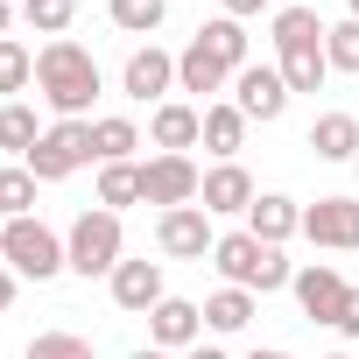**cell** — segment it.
Here are the masks:
<instances>
[{
  "label": "cell",
  "instance_id": "cell-10",
  "mask_svg": "<svg viewBox=\"0 0 359 359\" xmlns=\"http://www.w3.org/2000/svg\"><path fill=\"white\" fill-rule=\"evenodd\" d=\"M296 303H303V317L310 324H331L338 331V317H345V296H352V282L331 268V261H310V268H296Z\"/></svg>",
  "mask_w": 359,
  "mask_h": 359
},
{
  "label": "cell",
  "instance_id": "cell-8",
  "mask_svg": "<svg viewBox=\"0 0 359 359\" xmlns=\"http://www.w3.org/2000/svg\"><path fill=\"white\" fill-rule=\"evenodd\" d=\"M148 345H155V352H176V359H184L191 345H205V303L162 296V303L148 310Z\"/></svg>",
  "mask_w": 359,
  "mask_h": 359
},
{
  "label": "cell",
  "instance_id": "cell-34",
  "mask_svg": "<svg viewBox=\"0 0 359 359\" xmlns=\"http://www.w3.org/2000/svg\"><path fill=\"white\" fill-rule=\"evenodd\" d=\"M226 15L233 22H254V15H268V0H226Z\"/></svg>",
  "mask_w": 359,
  "mask_h": 359
},
{
  "label": "cell",
  "instance_id": "cell-2",
  "mask_svg": "<svg viewBox=\"0 0 359 359\" xmlns=\"http://www.w3.org/2000/svg\"><path fill=\"white\" fill-rule=\"evenodd\" d=\"M212 268H219L233 289H254V296H275V289H289V282H296L289 254H282V247H261L247 226H240V233H219V247H212Z\"/></svg>",
  "mask_w": 359,
  "mask_h": 359
},
{
  "label": "cell",
  "instance_id": "cell-26",
  "mask_svg": "<svg viewBox=\"0 0 359 359\" xmlns=\"http://www.w3.org/2000/svg\"><path fill=\"white\" fill-rule=\"evenodd\" d=\"M275 71H282V85H289V92H324V78H331L324 50H282V57H275Z\"/></svg>",
  "mask_w": 359,
  "mask_h": 359
},
{
  "label": "cell",
  "instance_id": "cell-12",
  "mask_svg": "<svg viewBox=\"0 0 359 359\" xmlns=\"http://www.w3.org/2000/svg\"><path fill=\"white\" fill-rule=\"evenodd\" d=\"M303 240H310V247H331V254H352V247H359V205H352V198H317V205H303Z\"/></svg>",
  "mask_w": 359,
  "mask_h": 359
},
{
  "label": "cell",
  "instance_id": "cell-7",
  "mask_svg": "<svg viewBox=\"0 0 359 359\" xmlns=\"http://www.w3.org/2000/svg\"><path fill=\"white\" fill-rule=\"evenodd\" d=\"M155 247H162L169 261H212V247H219L212 212H205V205H176V212H162V219H155Z\"/></svg>",
  "mask_w": 359,
  "mask_h": 359
},
{
  "label": "cell",
  "instance_id": "cell-25",
  "mask_svg": "<svg viewBox=\"0 0 359 359\" xmlns=\"http://www.w3.org/2000/svg\"><path fill=\"white\" fill-rule=\"evenodd\" d=\"M99 205H106V212L148 205V198H141V162H106V169H99Z\"/></svg>",
  "mask_w": 359,
  "mask_h": 359
},
{
  "label": "cell",
  "instance_id": "cell-40",
  "mask_svg": "<svg viewBox=\"0 0 359 359\" xmlns=\"http://www.w3.org/2000/svg\"><path fill=\"white\" fill-rule=\"evenodd\" d=\"M324 359H352V352H324Z\"/></svg>",
  "mask_w": 359,
  "mask_h": 359
},
{
  "label": "cell",
  "instance_id": "cell-13",
  "mask_svg": "<svg viewBox=\"0 0 359 359\" xmlns=\"http://www.w3.org/2000/svg\"><path fill=\"white\" fill-rule=\"evenodd\" d=\"M148 141H155V155H191L205 141V106H191V99L155 106L148 113Z\"/></svg>",
  "mask_w": 359,
  "mask_h": 359
},
{
  "label": "cell",
  "instance_id": "cell-24",
  "mask_svg": "<svg viewBox=\"0 0 359 359\" xmlns=\"http://www.w3.org/2000/svg\"><path fill=\"white\" fill-rule=\"evenodd\" d=\"M36 141H43V127H36V106L8 99V106H0V155L29 162V148H36Z\"/></svg>",
  "mask_w": 359,
  "mask_h": 359
},
{
  "label": "cell",
  "instance_id": "cell-15",
  "mask_svg": "<svg viewBox=\"0 0 359 359\" xmlns=\"http://www.w3.org/2000/svg\"><path fill=\"white\" fill-rule=\"evenodd\" d=\"M261 191H254V176L240 169V162H219V169H205V191H198V205L212 212V219H247V205H254Z\"/></svg>",
  "mask_w": 359,
  "mask_h": 359
},
{
  "label": "cell",
  "instance_id": "cell-4",
  "mask_svg": "<svg viewBox=\"0 0 359 359\" xmlns=\"http://www.w3.org/2000/svg\"><path fill=\"white\" fill-rule=\"evenodd\" d=\"M0 261H8L22 282H57V275L71 268L64 240H57L43 219H8V226H0Z\"/></svg>",
  "mask_w": 359,
  "mask_h": 359
},
{
  "label": "cell",
  "instance_id": "cell-1",
  "mask_svg": "<svg viewBox=\"0 0 359 359\" xmlns=\"http://www.w3.org/2000/svg\"><path fill=\"white\" fill-rule=\"evenodd\" d=\"M99 64H92V50L85 43H71V36H57V43H43L36 50V92H43V106L57 113V120H92V99H99Z\"/></svg>",
  "mask_w": 359,
  "mask_h": 359
},
{
  "label": "cell",
  "instance_id": "cell-23",
  "mask_svg": "<svg viewBox=\"0 0 359 359\" xmlns=\"http://www.w3.org/2000/svg\"><path fill=\"white\" fill-rule=\"evenodd\" d=\"M134 148H141V127H134L127 113L92 120V162H99V169H106V162H134Z\"/></svg>",
  "mask_w": 359,
  "mask_h": 359
},
{
  "label": "cell",
  "instance_id": "cell-20",
  "mask_svg": "<svg viewBox=\"0 0 359 359\" xmlns=\"http://www.w3.org/2000/svg\"><path fill=\"white\" fill-rule=\"evenodd\" d=\"M324 36H331V22L317 8H275V57L282 50H324Z\"/></svg>",
  "mask_w": 359,
  "mask_h": 359
},
{
  "label": "cell",
  "instance_id": "cell-9",
  "mask_svg": "<svg viewBox=\"0 0 359 359\" xmlns=\"http://www.w3.org/2000/svg\"><path fill=\"white\" fill-rule=\"evenodd\" d=\"M120 92H127L134 106H169V92H176V57L155 50V43H141V50L120 64Z\"/></svg>",
  "mask_w": 359,
  "mask_h": 359
},
{
  "label": "cell",
  "instance_id": "cell-43",
  "mask_svg": "<svg viewBox=\"0 0 359 359\" xmlns=\"http://www.w3.org/2000/svg\"><path fill=\"white\" fill-rule=\"evenodd\" d=\"M352 169H359V162H352Z\"/></svg>",
  "mask_w": 359,
  "mask_h": 359
},
{
  "label": "cell",
  "instance_id": "cell-11",
  "mask_svg": "<svg viewBox=\"0 0 359 359\" xmlns=\"http://www.w3.org/2000/svg\"><path fill=\"white\" fill-rule=\"evenodd\" d=\"M289 99H296V92L282 85V71H275V64H247V71H233V106H240L247 120H261V127H268V120H282V113H289Z\"/></svg>",
  "mask_w": 359,
  "mask_h": 359
},
{
  "label": "cell",
  "instance_id": "cell-19",
  "mask_svg": "<svg viewBox=\"0 0 359 359\" xmlns=\"http://www.w3.org/2000/svg\"><path fill=\"white\" fill-rule=\"evenodd\" d=\"M310 148H317V162H359V120L352 113H317Z\"/></svg>",
  "mask_w": 359,
  "mask_h": 359
},
{
  "label": "cell",
  "instance_id": "cell-42",
  "mask_svg": "<svg viewBox=\"0 0 359 359\" xmlns=\"http://www.w3.org/2000/svg\"><path fill=\"white\" fill-rule=\"evenodd\" d=\"M15 8H22V0H15Z\"/></svg>",
  "mask_w": 359,
  "mask_h": 359
},
{
  "label": "cell",
  "instance_id": "cell-16",
  "mask_svg": "<svg viewBox=\"0 0 359 359\" xmlns=\"http://www.w3.org/2000/svg\"><path fill=\"white\" fill-rule=\"evenodd\" d=\"M106 282H113V303L134 310V317H148V310L169 296V289H162V261H120Z\"/></svg>",
  "mask_w": 359,
  "mask_h": 359
},
{
  "label": "cell",
  "instance_id": "cell-6",
  "mask_svg": "<svg viewBox=\"0 0 359 359\" xmlns=\"http://www.w3.org/2000/svg\"><path fill=\"white\" fill-rule=\"evenodd\" d=\"M198 191H205V169L191 155H148L141 162V198L148 205L176 212V205H198Z\"/></svg>",
  "mask_w": 359,
  "mask_h": 359
},
{
  "label": "cell",
  "instance_id": "cell-28",
  "mask_svg": "<svg viewBox=\"0 0 359 359\" xmlns=\"http://www.w3.org/2000/svg\"><path fill=\"white\" fill-rule=\"evenodd\" d=\"M0 212H8V219H36V176H29V162L0 169Z\"/></svg>",
  "mask_w": 359,
  "mask_h": 359
},
{
  "label": "cell",
  "instance_id": "cell-33",
  "mask_svg": "<svg viewBox=\"0 0 359 359\" xmlns=\"http://www.w3.org/2000/svg\"><path fill=\"white\" fill-rule=\"evenodd\" d=\"M15 296H22V275H15V268H8V261H0V310H8V303H15Z\"/></svg>",
  "mask_w": 359,
  "mask_h": 359
},
{
  "label": "cell",
  "instance_id": "cell-38",
  "mask_svg": "<svg viewBox=\"0 0 359 359\" xmlns=\"http://www.w3.org/2000/svg\"><path fill=\"white\" fill-rule=\"evenodd\" d=\"M127 359H176V352H155V345H141V352H127Z\"/></svg>",
  "mask_w": 359,
  "mask_h": 359
},
{
  "label": "cell",
  "instance_id": "cell-14",
  "mask_svg": "<svg viewBox=\"0 0 359 359\" xmlns=\"http://www.w3.org/2000/svg\"><path fill=\"white\" fill-rule=\"evenodd\" d=\"M247 233H254L261 247H289V240L303 233V205L282 198V191H261V198L247 205Z\"/></svg>",
  "mask_w": 359,
  "mask_h": 359
},
{
  "label": "cell",
  "instance_id": "cell-35",
  "mask_svg": "<svg viewBox=\"0 0 359 359\" xmlns=\"http://www.w3.org/2000/svg\"><path fill=\"white\" fill-rule=\"evenodd\" d=\"M338 331H345V338H359V289L345 296V317H338Z\"/></svg>",
  "mask_w": 359,
  "mask_h": 359
},
{
  "label": "cell",
  "instance_id": "cell-27",
  "mask_svg": "<svg viewBox=\"0 0 359 359\" xmlns=\"http://www.w3.org/2000/svg\"><path fill=\"white\" fill-rule=\"evenodd\" d=\"M106 15H113L120 36H155L169 22V0H106Z\"/></svg>",
  "mask_w": 359,
  "mask_h": 359
},
{
  "label": "cell",
  "instance_id": "cell-5",
  "mask_svg": "<svg viewBox=\"0 0 359 359\" xmlns=\"http://www.w3.org/2000/svg\"><path fill=\"white\" fill-rule=\"evenodd\" d=\"M85 162H92V120H57L29 148V176H36V184H64V176L85 169Z\"/></svg>",
  "mask_w": 359,
  "mask_h": 359
},
{
  "label": "cell",
  "instance_id": "cell-41",
  "mask_svg": "<svg viewBox=\"0 0 359 359\" xmlns=\"http://www.w3.org/2000/svg\"><path fill=\"white\" fill-rule=\"evenodd\" d=\"M352 22H359V0H352Z\"/></svg>",
  "mask_w": 359,
  "mask_h": 359
},
{
  "label": "cell",
  "instance_id": "cell-32",
  "mask_svg": "<svg viewBox=\"0 0 359 359\" xmlns=\"http://www.w3.org/2000/svg\"><path fill=\"white\" fill-rule=\"evenodd\" d=\"M22 359H92V345H85L78 331H36Z\"/></svg>",
  "mask_w": 359,
  "mask_h": 359
},
{
  "label": "cell",
  "instance_id": "cell-29",
  "mask_svg": "<svg viewBox=\"0 0 359 359\" xmlns=\"http://www.w3.org/2000/svg\"><path fill=\"white\" fill-rule=\"evenodd\" d=\"M22 22L57 43V36H71V22H78V0H22Z\"/></svg>",
  "mask_w": 359,
  "mask_h": 359
},
{
  "label": "cell",
  "instance_id": "cell-22",
  "mask_svg": "<svg viewBox=\"0 0 359 359\" xmlns=\"http://www.w3.org/2000/svg\"><path fill=\"white\" fill-rule=\"evenodd\" d=\"M247 113L233 106V99H219V106H205V148L219 155V162H240V141H247Z\"/></svg>",
  "mask_w": 359,
  "mask_h": 359
},
{
  "label": "cell",
  "instance_id": "cell-18",
  "mask_svg": "<svg viewBox=\"0 0 359 359\" xmlns=\"http://www.w3.org/2000/svg\"><path fill=\"white\" fill-rule=\"evenodd\" d=\"M254 317H261L254 289H233V282H226V289L205 296V331H212V338H233V331H247Z\"/></svg>",
  "mask_w": 359,
  "mask_h": 359
},
{
  "label": "cell",
  "instance_id": "cell-37",
  "mask_svg": "<svg viewBox=\"0 0 359 359\" xmlns=\"http://www.w3.org/2000/svg\"><path fill=\"white\" fill-rule=\"evenodd\" d=\"M8 22H15V0H0V43H8Z\"/></svg>",
  "mask_w": 359,
  "mask_h": 359
},
{
  "label": "cell",
  "instance_id": "cell-31",
  "mask_svg": "<svg viewBox=\"0 0 359 359\" xmlns=\"http://www.w3.org/2000/svg\"><path fill=\"white\" fill-rule=\"evenodd\" d=\"M324 64L345 71V78H359V22H352V15L331 22V36H324Z\"/></svg>",
  "mask_w": 359,
  "mask_h": 359
},
{
  "label": "cell",
  "instance_id": "cell-39",
  "mask_svg": "<svg viewBox=\"0 0 359 359\" xmlns=\"http://www.w3.org/2000/svg\"><path fill=\"white\" fill-rule=\"evenodd\" d=\"M247 359H289V352H247Z\"/></svg>",
  "mask_w": 359,
  "mask_h": 359
},
{
  "label": "cell",
  "instance_id": "cell-30",
  "mask_svg": "<svg viewBox=\"0 0 359 359\" xmlns=\"http://www.w3.org/2000/svg\"><path fill=\"white\" fill-rule=\"evenodd\" d=\"M29 85H36V50L8 36V43H0V92L15 99V92H29Z\"/></svg>",
  "mask_w": 359,
  "mask_h": 359
},
{
  "label": "cell",
  "instance_id": "cell-21",
  "mask_svg": "<svg viewBox=\"0 0 359 359\" xmlns=\"http://www.w3.org/2000/svg\"><path fill=\"white\" fill-rule=\"evenodd\" d=\"M198 43L226 64V71H247L254 64V43H247V22H233V15H212L205 29H198Z\"/></svg>",
  "mask_w": 359,
  "mask_h": 359
},
{
  "label": "cell",
  "instance_id": "cell-17",
  "mask_svg": "<svg viewBox=\"0 0 359 359\" xmlns=\"http://www.w3.org/2000/svg\"><path fill=\"white\" fill-rule=\"evenodd\" d=\"M226 85H233V71H226L205 43H191L184 57H176V92H198L205 106H219V92H226Z\"/></svg>",
  "mask_w": 359,
  "mask_h": 359
},
{
  "label": "cell",
  "instance_id": "cell-3",
  "mask_svg": "<svg viewBox=\"0 0 359 359\" xmlns=\"http://www.w3.org/2000/svg\"><path fill=\"white\" fill-rule=\"evenodd\" d=\"M64 254H71V275H113L120 261H127V233H120V212H106V205H92V212H78L71 219V233H64Z\"/></svg>",
  "mask_w": 359,
  "mask_h": 359
},
{
  "label": "cell",
  "instance_id": "cell-36",
  "mask_svg": "<svg viewBox=\"0 0 359 359\" xmlns=\"http://www.w3.org/2000/svg\"><path fill=\"white\" fill-rule=\"evenodd\" d=\"M184 359H233V352H219V345H191Z\"/></svg>",
  "mask_w": 359,
  "mask_h": 359
}]
</instances>
